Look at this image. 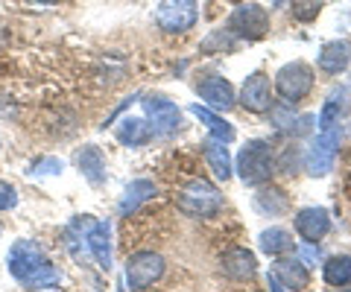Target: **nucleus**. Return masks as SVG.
Wrapping results in <instances>:
<instances>
[{
    "label": "nucleus",
    "instance_id": "obj_1",
    "mask_svg": "<svg viewBox=\"0 0 351 292\" xmlns=\"http://www.w3.org/2000/svg\"><path fill=\"white\" fill-rule=\"evenodd\" d=\"M6 269L21 287H29V289L59 287L64 278L62 269L47 261L44 248L36 240H15L6 254Z\"/></svg>",
    "mask_w": 351,
    "mask_h": 292
},
{
    "label": "nucleus",
    "instance_id": "obj_2",
    "mask_svg": "<svg viewBox=\"0 0 351 292\" xmlns=\"http://www.w3.org/2000/svg\"><path fill=\"white\" fill-rule=\"evenodd\" d=\"M176 204H179V211L188 213V216L211 220V216H217L226 208V196L219 193V187L211 185V181L196 178V181H188V185L176 193Z\"/></svg>",
    "mask_w": 351,
    "mask_h": 292
},
{
    "label": "nucleus",
    "instance_id": "obj_3",
    "mask_svg": "<svg viewBox=\"0 0 351 292\" xmlns=\"http://www.w3.org/2000/svg\"><path fill=\"white\" fill-rule=\"evenodd\" d=\"M272 170H276V152H272V146L267 140H246V146L237 155V176L246 185L258 187V185H267Z\"/></svg>",
    "mask_w": 351,
    "mask_h": 292
},
{
    "label": "nucleus",
    "instance_id": "obj_4",
    "mask_svg": "<svg viewBox=\"0 0 351 292\" xmlns=\"http://www.w3.org/2000/svg\"><path fill=\"white\" fill-rule=\"evenodd\" d=\"M337 152H339V126L337 129H322L319 135L311 140L304 152V172L313 178H322L328 172L334 170V161H337Z\"/></svg>",
    "mask_w": 351,
    "mask_h": 292
},
{
    "label": "nucleus",
    "instance_id": "obj_5",
    "mask_svg": "<svg viewBox=\"0 0 351 292\" xmlns=\"http://www.w3.org/2000/svg\"><path fill=\"white\" fill-rule=\"evenodd\" d=\"M226 29L240 41H261L269 36V12L261 3H240L228 15Z\"/></svg>",
    "mask_w": 351,
    "mask_h": 292
},
{
    "label": "nucleus",
    "instance_id": "obj_6",
    "mask_svg": "<svg viewBox=\"0 0 351 292\" xmlns=\"http://www.w3.org/2000/svg\"><path fill=\"white\" fill-rule=\"evenodd\" d=\"M141 108H144V117L152 126V135L156 137H170L182 126V108L164 94L141 96Z\"/></svg>",
    "mask_w": 351,
    "mask_h": 292
},
{
    "label": "nucleus",
    "instance_id": "obj_7",
    "mask_svg": "<svg viewBox=\"0 0 351 292\" xmlns=\"http://www.w3.org/2000/svg\"><path fill=\"white\" fill-rule=\"evenodd\" d=\"M313 82H316V73L313 68L307 62H290V64H284V68L278 70V77H276V91L284 103H302L307 94L313 91Z\"/></svg>",
    "mask_w": 351,
    "mask_h": 292
},
{
    "label": "nucleus",
    "instance_id": "obj_8",
    "mask_svg": "<svg viewBox=\"0 0 351 292\" xmlns=\"http://www.w3.org/2000/svg\"><path fill=\"white\" fill-rule=\"evenodd\" d=\"M199 21V0H161L156 9V24L161 32L182 36Z\"/></svg>",
    "mask_w": 351,
    "mask_h": 292
},
{
    "label": "nucleus",
    "instance_id": "obj_9",
    "mask_svg": "<svg viewBox=\"0 0 351 292\" xmlns=\"http://www.w3.org/2000/svg\"><path fill=\"white\" fill-rule=\"evenodd\" d=\"M164 275V257L158 252H138L129 257L126 263V284L129 289L144 292Z\"/></svg>",
    "mask_w": 351,
    "mask_h": 292
},
{
    "label": "nucleus",
    "instance_id": "obj_10",
    "mask_svg": "<svg viewBox=\"0 0 351 292\" xmlns=\"http://www.w3.org/2000/svg\"><path fill=\"white\" fill-rule=\"evenodd\" d=\"M237 103L252 114H267L272 108V82L263 70H255L252 77H246V82L240 85Z\"/></svg>",
    "mask_w": 351,
    "mask_h": 292
},
{
    "label": "nucleus",
    "instance_id": "obj_11",
    "mask_svg": "<svg viewBox=\"0 0 351 292\" xmlns=\"http://www.w3.org/2000/svg\"><path fill=\"white\" fill-rule=\"evenodd\" d=\"M85 245H88V254L97 261L100 269H112V222L108 220H94L88 216V225H85Z\"/></svg>",
    "mask_w": 351,
    "mask_h": 292
},
{
    "label": "nucleus",
    "instance_id": "obj_12",
    "mask_svg": "<svg viewBox=\"0 0 351 292\" xmlns=\"http://www.w3.org/2000/svg\"><path fill=\"white\" fill-rule=\"evenodd\" d=\"M196 94H199V100L205 105L217 108V111H228V108H234L237 103V94H234V85L223 79L219 73H211V77H202L196 82Z\"/></svg>",
    "mask_w": 351,
    "mask_h": 292
},
{
    "label": "nucleus",
    "instance_id": "obj_13",
    "mask_svg": "<svg viewBox=\"0 0 351 292\" xmlns=\"http://www.w3.org/2000/svg\"><path fill=\"white\" fill-rule=\"evenodd\" d=\"M269 120L281 135H287V137H304V135H311L313 126H316V120L311 114H295L290 108V103H281L276 108H269Z\"/></svg>",
    "mask_w": 351,
    "mask_h": 292
},
{
    "label": "nucleus",
    "instance_id": "obj_14",
    "mask_svg": "<svg viewBox=\"0 0 351 292\" xmlns=\"http://www.w3.org/2000/svg\"><path fill=\"white\" fill-rule=\"evenodd\" d=\"M348 114H351V91L346 88V85H339V88H334L322 103L319 120H316L319 123V132L322 129H337Z\"/></svg>",
    "mask_w": 351,
    "mask_h": 292
},
{
    "label": "nucleus",
    "instance_id": "obj_15",
    "mask_svg": "<svg viewBox=\"0 0 351 292\" xmlns=\"http://www.w3.org/2000/svg\"><path fill=\"white\" fill-rule=\"evenodd\" d=\"M219 266H223V275L228 280H249L252 275L258 272V261H255V254L249 252V248L243 245H234V248H228V252H223V261H219Z\"/></svg>",
    "mask_w": 351,
    "mask_h": 292
},
{
    "label": "nucleus",
    "instance_id": "obj_16",
    "mask_svg": "<svg viewBox=\"0 0 351 292\" xmlns=\"http://www.w3.org/2000/svg\"><path fill=\"white\" fill-rule=\"evenodd\" d=\"M295 231L304 243H319L331 231V216L325 208H304L295 213Z\"/></svg>",
    "mask_w": 351,
    "mask_h": 292
},
{
    "label": "nucleus",
    "instance_id": "obj_17",
    "mask_svg": "<svg viewBox=\"0 0 351 292\" xmlns=\"http://www.w3.org/2000/svg\"><path fill=\"white\" fill-rule=\"evenodd\" d=\"M76 167H80V172L85 176V181L91 187H103L106 178H108V170H106V155L100 146L88 144L82 146L80 152H76Z\"/></svg>",
    "mask_w": 351,
    "mask_h": 292
},
{
    "label": "nucleus",
    "instance_id": "obj_18",
    "mask_svg": "<svg viewBox=\"0 0 351 292\" xmlns=\"http://www.w3.org/2000/svg\"><path fill=\"white\" fill-rule=\"evenodd\" d=\"M348 64H351V41L346 38L328 41V44H322L319 56H316V68L328 73V77H337V73L348 70Z\"/></svg>",
    "mask_w": 351,
    "mask_h": 292
},
{
    "label": "nucleus",
    "instance_id": "obj_19",
    "mask_svg": "<svg viewBox=\"0 0 351 292\" xmlns=\"http://www.w3.org/2000/svg\"><path fill=\"white\" fill-rule=\"evenodd\" d=\"M156 193H158V187H156V181H152V178H135V181H129L126 190L120 193V199H117V213L120 216L135 213L141 204L149 202Z\"/></svg>",
    "mask_w": 351,
    "mask_h": 292
},
{
    "label": "nucleus",
    "instance_id": "obj_20",
    "mask_svg": "<svg viewBox=\"0 0 351 292\" xmlns=\"http://www.w3.org/2000/svg\"><path fill=\"white\" fill-rule=\"evenodd\" d=\"M272 278L290 292H302L307 284H311V272H307V266L299 261V257H278Z\"/></svg>",
    "mask_w": 351,
    "mask_h": 292
},
{
    "label": "nucleus",
    "instance_id": "obj_21",
    "mask_svg": "<svg viewBox=\"0 0 351 292\" xmlns=\"http://www.w3.org/2000/svg\"><path fill=\"white\" fill-rule=\"evenodd\" d=\"M114 135L123 146H144L156 137L152 135V126L147 123V117H126V120L114 129Z\"/></svg>",
    "mask_w": 351,
    "mask_h": 292
},
{
    "label": "nucleus",
    "instance_id": "obj_22",
    "mask_svg": "<svg viewBox=\"0 0 351 292\" xmlns=\"http://www.w3.org/2000/svg\"><path fill=\"white\" fill-rule=\"evenodd\" d=\"M191 114H193V117H199V123L208 126L211 137L219 140V144H228V140H234V135H237V132H234V126L228 123V120H223V117H217L208 105H199V103L191 105Z\"/></svg>",
    "mask_w": 351,
    "mask_h": 292
},
{
    "label": "nucleus",
    "instance_id": "obj_23",
    "mask_svg": "<svg viewBox=\"0 0 351 292\" xmlns=\"http://www.w3.org/2000/svg\"><path fill=\"white\" fill-rule=\"evenodd\" d=\"M202 152H205V161H208V167H211V172L217 176V181H228L232 178V155H228V149L226 144H219V140H208V144L202 146Z\"/></svg>",
    "mask_w": 351,
    "mask_h": 292
},
{
    "label": "nucleus",
    "instance_id": "obj_24",
    "mask_svg": "<svg viewBox=\"0 0 351 292\" xmlns=\"http://www.w3.org/2000/svg\"><path fill=\"white\" fill-rule=\"evenodd\" d=\"M255 208H258V213L281 216V213L290 211V199H287V193L278 190V187H263L255 196Z\"/></svg>",
    "mask_w": 351,
    "mask_h": 292
},
{
    "label": "nucleus",
    "instance_id": "obj_25",
    "mask_svg": "<svg viewBox=\"0 0 351 292\" xmlns=\"http://www.w3.org/2000/svg\"><path fill=\"white\" fill-rule=\"evenodd\" d=\"M322 278H325V284L339 287V289L351 287V257H348V254L328 257L325 269H322Z\"/></svg>",
    "mask_w": 351,
    "mask_h": 292
},
{
    "label": "nucleus",
    "instance_id": "obj_26",
    "mask_svg": "<svg viewBox=\"0 0 351 292\" xmlns=\"http://www.w3.org/2000/svg\"><path fill=\"white\" fill-rule=\"evenodd\" d=\"M261 248L267 254H272V257H281V254L293 252V237H290V231H284V228H267L261 234Z\"/></svg>",
    "mask_w": 351,
    "mask_h": 292
},
{
    "label": "nucleus",
    "instance_id": "obj_27",
    "mask_svg": "<svg viewBox=\"0 0 351 292\" xmlns=\"http://www.w3.org/2000/svg\"><path fill=\"white\" fill-rule=\"evenodd\" d=\"M234 36L228 29H214L211 36H205L202 38V44H199V53H219V50H232L234 47Z\"/></svg>",
    "mask_w": 351,
    "mask_h": 292
},
{
    "label": "nucleus",
    "instance_id": "obj_28",
    "mask_svg": "<svg viewBox=\"0 0 351 292\" xmlns=\"http://www.w3.org/2000/svg\"><path fill=\"white\" fill-rule=\"evenodd\" d=\"M325 0H293L290 9H293V18L302 21V24H311V21H316V15L322 12Z\"/></svg>",
    "mask_w": 351,
    "mask_h": 292
},
{
    "label": "nucleus",
    "instance_id": "obj_29",
    "mask_svg": "<svg viewBox=\"0 0 351 292\" xmlns=\"http://www.w3.org/2000/svg\"><path fill=\"white\" fill-rule=\"evenodd\" d=\"M64 167L59 158H38L32 161V167H27V178H44V176H59Z\"/></svg>",
    "mask_w": 351,
    "mask_h": 292
},
{
    "label": "nucleus",
    "instance_id": "obj_30",
    "mask_svg": "<svg viewBox=\"0 0 351 292\" xmlns=\"http://www.w3.org/2000/svg\"><path fill=\"white\" fill-rule=\"evenodd\" d=\"M15 204H18V190L12 185H3V181H0V213L12 211Z\"/></svg>",
    "mask_w": 351,
    "mask_h": 292
},
{
    "label": "nucleus",
    "instance_id": "obj_31",
    "mask_svg": "<svg viewBox=\"0 0 351 292\" xmlns=\"http://www.w3.org/2000/svg\"><path fill=\"white\" fill-rule=\"evenodd\" d=\"M316 243H304L302 245V254H304V266H316V261H319V248H313Z\"/></svg>",
    "mask_w": 351,
    "mask_h": 292
},
{
    "label": "nucleus",
    "instance_id": "obj_32",
    "mask_svg": "<svg viewBox=\"0 0 351 292\" xmlns=\"http://www.w3.org/2000/svg\"><path fill=\"white\" fill-rule=\"evenodd\" d=\"M269 292H287V289H284L276 278H269Z\"/></svg>",
    "mask_w": 351,
    "mask_h": 292
},
{
    "label": "nucleus",
    "instance_id": "obj_33",
    "mask_svg": "<svg viewBox=\"0 0 351 292\" xmlns=\"http://www.w3.org/2000/svg\"><path fill=\"white\" fill-rule=\"evenodd\" d=\"M36 3H44V6H53V3H59V0H36Z\"/></svg>",
    "mask_w": 351,
    "mask_h": 292
},
{
    "label": "nucleus",
    "instance_id": "obj_34",
    "mask_svg": "<svg viewBox=\"0 0 351 292\" xmlns=\"http://www.w3.org/2000/svg\"><path fill=\"white\" fill-rule=\"evenodd\" d=\"M284 3H290V0H276V6H284Z\"/></svg>",
    "mask_w": 351,
    "mask_h": 292
},
{
    "label": "nucleus",
    "instance_id": "obj_35",
    "mask_svg": "<svg viewBox=\"0 0 351 292\" xmlns=\"http://www.w3.org/2000/svg\"><path fill=\"white\" fill-rule=\"evenodd\" d=\"M117 292H126V287H123V284H120V287H117Z\"/></svg>",
    "mask_w": 351,
    "mask_h": 292
},
{
    "label": "nucleus",
    "instance_id": "obj_36",
    "mask_svg": "<svg viewBox=\"0 0 351 292\" xmlns=\"http://www.w3.org/2000/svg\"><path fill=\"white\" fill-rule=\"evenodd\" d=\"M339 292H351V287H346V289H339Z\"/></svg>",
    "mask_w": 351,
    "mask_h": 292
}]
</instances>
